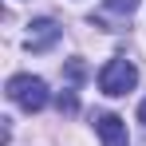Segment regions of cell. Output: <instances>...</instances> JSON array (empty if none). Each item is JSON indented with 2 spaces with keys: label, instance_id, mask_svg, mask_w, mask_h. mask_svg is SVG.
Here are the masks:
<instances>
[{
  "label": "cell",
  "instance_id": "1",
  "mask_svg": "<svg viewBox=\"0 0 146 146\" xmlns=\"http://www.w3.org/2000/svg\"><path fill=\"white\" fill-rule=\"evenodd\" d=\"M134 83H138V67L130 63V59H107L103 63V71H99V87H103V95H126V91H134Z\"/></svg>",
  "mask_w": 146,
  "mask_h": 146
},
{
  "label": "cell",
  "instance_id": "2",
  "mask_svg": "<svg viewBox=\"0 0 146 146\" xmlns=\"http://www.w3.org/2000/svg\"><path fill=\"white\" fill-rule=\"evenodd\" d=\"M8 99L24 111H40V107H48V83L40 75H12L8 79Z\"/></svg>",
  "mask_w": 146,
  "mask_h": 146
},
{
  "label": "cell",
  "instance_id": "5",
  "mask_svg": "<svg viewBox=\"0 0 146 146\" xmlns=\"http://www.w3.org/2000/svg\"><path fill=\"white\" fill-rule=\"evenodd\" d=\"M107 8H111V12H134L138 0H107Z\"/></svg>",
  "mask_w": 146,
  "mask_h": 146
},
{
  "label": "cell",
  "instance_id": "3",
  "mask_svg": "<svg viewBox=\"0 0 146 146\" xmlns=\"http://www.w3.org/2000/svg\"><path fill=\"white\" fill-rule=\"evenodd\" d=\"M95 130H99V138H103V146H130V134H126V122H122L119 115H99Z\"/></svg>",
  "mask_w": 146,
  "mask_h": 146
},
{
  "label": "cell",
  "instance_id": "6",
  "mask_svg": "<svg viewBox=\"0 0 146 146\" xmlns=\"http://www.w3.org/2000/svg\"><path fill=\"white\" fill-rule=\"evenodd\" d=\"M138 119H142V122H146V99H142V107H138Z\"/></svg>",
  "mask_w": 146,
  "mask_h": 146
},
{
  "label": "cell",
  "instance_id": "4",
  "mask_svg": "<svg viewBox=\"0 0 146 146\" xmlns=\"http://www.w3.org/2000/svg\"><path fill=\"white\" fill-rule=\"evenodd\" d=\"M55 40H59V24L55 20H32V32H28V48L32 51H48Z\"/></svg>",
  "mask_w": 146,
  "mask_h": 146
}]
</instances>
